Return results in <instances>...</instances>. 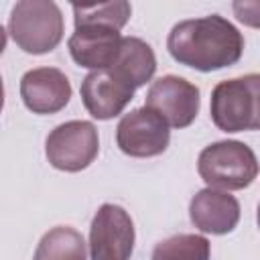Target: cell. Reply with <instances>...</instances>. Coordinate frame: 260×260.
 Returning a JSON list of instances; mask_svg holds the SVG:
<instances>
[{"instance_id":"1","label":"cell","mask_w":260,"mask_h":260,"mask_svg":"<svg viewBox=\"0 0 260 260\" xmlns=\"http://www.w3.org/2000/svg\"><path fill=\"white\" fill-rule=\"evenodd\" d=\"M167 49L179 65L207 73L238 63L244 37L228 18L209 14L177 22L167 37Z\"/></svg>"},{"instance_id":"2","label":"cell","mask_w":260,"mask_h":260,"mask_svg":"<svg viewBox=\"0 0 260 260\" xmlns=\"http://www.w3.org/2000/svg\"><path fill=\"white\" fill-rule=\"evenodd\" d=\"M197 171L211 189L240 191L254 183L260 167L248 144L240 140H219L199 152Z\"/></svg>"},{"instance_id":"3","label":"cell","mask_w":260,"mask_h":260,"mask_svg":"<svg viewBox=\"0 0 260 260\" xmlns=\"http://www.w3.org/2000/svg\"><path fill=\"white\" fill-rule=\"evenodd\" d=\"M63 32L61 8L51 0H22L10 12L8 35L24 53H51L61 43Z\"/></svg>"},{"instance_id":"4","label":"cell","mask_w":260,"mask_h":260,"mask_svg":"<svg viewBox=\"0 0 260 260\" xmlns=\"http://www.w3.org/2000/svg\"><path fill=\"white\" fill-rule=\"evenodd\" d=\"M209 114L223 132L260 130V73L217 83L211 91Z\"/></svg>"},{"instance_id":"5","label":"cell","mask_w":260,"mask_h":260,"mask_svg":"<svg viewBox=\"0 0 260 260\" xmlns=\"http://www.w3.org/2000/svg\"><path fill=\"white\" fill-rule=\"evenodd\" d=\"M100 152L98 128L87 120H69L49 132L45 140V154L51 167L77 173L87 169Z\"/></svg>"},{"instance_id":"6","label":"cell","mask_w":260,"mask_h":260,"mask_svg":"<svg viewBox=\"0 0 260 260\" xmlns=\"http://www.w3.org/2000/svg\"><path fill=\"white\" fill-rule=\"evenodd\" d=\"M134 221L130 213L114 203H104L89 225L91 260H130L134 252Z\"/></svg>"},{"instance_id":"7","label":"cell","mask_w":260,"mask_h":260,"mask_svg":"<svg viewBox=\"0 0 260 260\" xmlns=\"http://www.w3.org/2000/svg\"><path fill=\"white\" fill-rule=\"evenodd\" d=\"M171 126L160 114L148 106L136 108L122 116L116 128V142L120 150L134 158L158 156L171 142Z\"/></svg>"},{"instance_id":"8","label":"cell","mask_w":260,"mask_h":260,"mask_svg":"<svg viewBox=\"0 0 260 260\" xmlns=\"http://www.w3.org/2000/svg\"><path fill=\"white\" fill-rule=\"evenodd\" d=\"M144 106L160 114L171 128H187L199 114V87L179 75H165L152 81Z\"/></svg>"},{"instance_id":"9","label":"cell","mask_w":260,"mask_h":260,"mask_svg":"<svg viewBox=\"0 0 260 260\" xmlns=\"http://www.w3.org/2000/svg\"><path fill=\"white\" fill-rule=\"evenodd\" d=\"M79 91L85 110L95 120H110L124 112L136 87L112 69H98L83 77Z\"/></svg>"},{"instance_id":"10","label":"cell","mask_w":260,"mask_h":260,"mask_svg":"<svg viewBox=\"0 0 260 260\" xmlns=\"http://www.w3.org/2000/svg\"><path fill=\"white\" fill-rule=\"evenodd\" d=\"M20 98L32 114H57L71 100V83L61 69L37 67L22 75Z\"/></svg>"},{"instance_id":"11","label":"cell","mask_w":260,"mask_h":260,"mask_svg":"<svg viewBox=\"0 0 260 260\" xmlns=\"http://www.w3.org/2000/svg\"><path fill=\"white\" fill-rule=\"evenodd\" d=\"M120 30L104 24H83L75 26L73 35L67 41L69 53L79 67L85 69H108L114 65L120 47H122Z\"/></svg>"},{"instance_id":"12","label":"cell","mask_w":260,"mask_h":260,"mask_svg":"<svg viewBox=\"0 0 260 260\" xmlns=\"http://www.w3.org/2000/svg\"><path fill=\"white\" fill-rule=\"evenodd\" d=\"M189 217L203 234H230L240 221V203L228 191L205 187L197 191L189 203Z\"/></svg>"},{"instance_id":"13","label":"cell","mask_w":260,"mask_h":260,"mask_svg":"<svg viewBox=\"0 0 260 260\" xmlns=\"http://www.w3.org/2000/svg\"><path fill=\"white\" fill-rule=\"evenodd\" d=\"M108 69L116 71L132 87L138 89V87L146 85V81L152 79V75L156 71V57H154L152 47L146 41H142L138 37H124L120 53H118L114 65Z\"/></svg>"},{"instance_id":"14","label":"cell","mask_w":260,"mask_h":260,"mask_svg":"<svg viewBox=\"0 0 260 260\" xmlns=\"http://www.w3.org/2000/svg\"><path fill=\"white\" fill-rule=\"evenodd\" d=\"M32 260H87L85 240L77 230L57 225L41 238Z\"/></svg>"},{"instance_id":"15","label":"cell","mask_w":260,"mask_h":260,"mask_svg":"<svg viewBox=\"0 0 260 260\" xmlns=\"http://www.w3.org/2000/svg\"><path fill=\"white\" fill-rule=\"evenodd\" d=\"M211 246L205 236L177 234L158 242L152 250V260H209Z\"/></svg>"},{"instance_id":"16","label":"cell","mask_w":260,"mask_h":260,"mask_svg":"<svg viewBox=\"0 0 260 260\" xmlns=\"http://www.w3.org/2000/svg\"><path fill=\"white\" fill-rule=\"evenodd\" d=\"M132 14V6L126 0L116 2H100V4H73V20L75 26L83 24H104L116 30L124 28Z\"/></svg>"},{"instance_id":"17","label":"cell","mask_w":260,"mask_h":260,"mask_svg":"<svg viewBox=\"0 0 260 260\" xmlns=\"http://www.w3.org/2000/svg\"><path fill=\"white\" fill-rule=\"evenodd\" d=\"M236 18L252 28H260V0H236L232 2Z\"/></svg>"},{"instance_id":"18","label":"cell","mask_w":260,"mask_h":260,"mask_svg":"<svg viewBox=\"0 0 260 260\" xmlns=\"http://www.w3.org/2000/svg\"><path fill=\"white\" fill-rule=\"evenodd\" d=\"M256 221H258V228H260V203H258V211H256Z\"/></svg>"}]
</instances>
